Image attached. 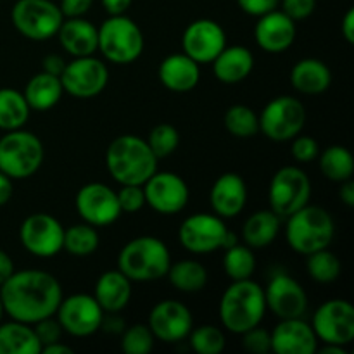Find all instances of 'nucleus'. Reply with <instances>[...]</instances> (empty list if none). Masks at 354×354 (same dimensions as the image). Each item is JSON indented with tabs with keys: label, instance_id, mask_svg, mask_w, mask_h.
Returning <instances> with one entry per match:
<instances>
[{
	"label": "nucleus",
	"instance_id": "a19ab883",
	"mask_svg": "<svg viewBox=\"0 0 354 354\" xmlns=\"http://www.w3.org/2000/svg\"><path fill=\"white\" fill-rule=\"evenodd\" d=\"M154 334L149 325L135 324L124 330L121 337V349L127 354H149L154 348Z\"/></svg>",
	"mask_w": 354,
	"mask_h": 354
},
{
	"label": "nucleus",
	"instance_id": "f8f14e48",
	"mask_svg": "<svg viewBox=\"0 0 354 354\" xmlns=\"http://www.w3.org/2000/svg\"><path fill=\"white\" fill-rule=\"evenodd\" d=\"M59 78L66 93L76 99H90L106 88L109 82V69L100 59L85 55L66 62L64 71Z\"/></svg>",
	"mask_w": 354,
	"mask_h": 354
},
{
	"label": "nucleus",
	"instance_id": "1a4fd4ad",
	"mask_svg": "<svg viewBox=\"0 0 354 354\" xmlns=\"http://www.w3.org/2000/svg\"><path fill=\"white\" fill-rule=\"evenodd\" d=\"M258 120L259 131L266 138L286 142L303 131L306 123V111L303 102L296 97L280 95L266 104Z\"/></svg>",
	"mask_w": 354,
	"mask_h": 354
},
{
	"label": "nucleus",
	"instance_id": "dca6fc26",
	"mask_svg": "<svg viewBox=\"0 0 354 354\" xmlns=\"http://www.w3.org/2000/svg\"><path fill=\"white\" fill-rule=\"evenodd\" d=\"M76 211L85 223L93 227H107L121 216L118 194L100 182L86 183L78 190Z\"/></svg>",
	"mask_w": 354,
	"mask_h": 354
},
{
	"label": "nucleus",
	"instance_id": "603ef678",
	"mask_svg": "<svg viewBox=\"0 0 354 354\" xmlns=\"http://www.w3.org/2000/svg\"><path fill=\"white\" fill-rule=\"evenodd\" d=\"M342 35H344L346 41L348 44H354V9H348V12L344 14V19L341 24Z\"/></svg>",
	"mask_w": 354,
	"mask_h": 354
},
{
	"label": "nucleus",
	"instance_id": "864d4df0",
	"mask_svg": "<svg viewBox=\"0 0 354 354\" xmlns=\"http://www.w3.org/2000/svg\"><path fill=\"white\" fill-rule=\"evenodd\" d=\"M14 273V263L6 251L0 249V286Z\"/></svg>",
	"mask_w": 354,
	"mask_h": 354
},
{
	"label": "nucleus",
	"instance_id": "4be33fe9",
	"mask_svg": "<svg viewBox=\"0 0 354 354\" xmlns=\"http://www.w3.org/2000/svg\"><path fill=\"white\" fill-rule=\"evenodd\" d=\"M270 337L272 351L277 354H313L317 351V335L311 325L301 318H283Z\"/></svg>",
	"mask_w": 354,
	"mask_h": 354
},
{
	"label": "nucleus",
	"instance_id": "49530a36",
	"mask_svg": "<svg viewBox=\"0 0 354 354\" xmlns=\"http://www.w3.org/2000/svg\"><path fill=\"white\" fill-rule=\"evenodd\" d=\"M317 9V0H282V12L292 21H303Z\"/></svg>",
	"mask_w": 354,
	"mask_h": 354
},
{
	"label": "nucleus",
	"instance_id": "f3484780",
	"mask_svg": "<svg viewBox=\"0 0 354 354\" xmlns=\"http://www.w3.org/2000/svg\"><path fill=\"white\" fill-rule=\"evenodd\" d=\"M227 47V35L220 23L213 19H197L185 28L182 37L183 54L197 64H211Z\"/></svg>",
	"mask_w": 354,
	"mask_h": 354
},
{
	"label": "nucleus",
	"instance_id": "20e7f679",
	"mask_svg": "<svg viewBox=\"0 0 354 354\" xmlns=\"http://www.w3.org/2000/svg\"><path fill=\"white\" fill-rule=\"evenodd\" d=\"M118 266L131 282H152L166 277L171 256L161 239L144 235L124 244L118 256Z\"/></svg>",
	"mask_w": 354,
	"mask_h": 354
},
{
	"label": "nucleus",
	"instance_id": "cd10ccee",
	"mask_svg": "<svg viewBox=\"0 0 354 354\" xmlns=\"http://www.w3.org/2000/svg\"><path fill=\"white\" fill-rule=\"evenodd\" d=\"M290 83L304 95H320L327 92L332 83L330 68L320 59H301L290 71Z\"/></svg>",
	"mask_w": 354,
	"mask_h": 354
},
{
	"label": "nucleus",
	"instance_id": "f03ea898",
	"mask_svg": "<svg viewBox=\"0 0 354 354\" xmlns=\"http://www.w3.org/2000/svg\"><path fill=\"white\" fill-rule=\"evenodd\" d=\"M158 161L147 140L135 135L114 138L106 152L107 169L120 185H144L158 171Z\"/></svg>",
	"mask_w": 354,
	"mask_h": 354
},
{
	"label": "nucleus",
	"instance_id": "de8ad7c7",
	"mask_svg": "<svg viewBox=\"0 0 354 354\" xmlns=\"http://www.w3.org/2000/svg\"><path fill=\"white\" fill-rule=\"evenodd\" d=\"M280 0H237V6L249 16L261 17L279 7Z\"/></svg>",
	"mask_w": 354,
	"mask_h": 354
},
{
	"label": "nucleus",
	"instance_id": "4d7b16f0",
	"mask_svg": "<svg viewBox=\"0 0 354 354\" xmlns=\"http://www.w3.org/2000/svg\"><path fill=\"white\" fill-rule=\"evenodd\" d=\"M40 353L41 354H73V349L69 348V346L62 344L61 341H57V342H52V344L48 346H44Z\"/></svg>",
	"mask_w": 354,
	"mask_h": 354
},
{
	"label": "nucleus",
	"instance_id": "6ab92c4d",
	"mask_svg": "<svg viewBox=\"0 0 354 354\" xmlns=\"http://www.w3.org/2000/svg\"><path fill=\"white\" fill-rule=\"evenodd\" d=\"M149 328L156 339L166 344L180 342L192 330V313L180 301H161L149 315Z\"/></svg>",
	"mask_w": 354,
	"mask_h": 354
},
{
	"label": "nucleus",
	"instance_id": "13d9d810",
	"mask_svg": "<svg viewBox=\"0 0 354 354\" xmlns=\"http://www.w3.org/2000/svg\"><path fill=\"white\" fill-rule=\"evenodd\" d=\"M320 354H348L344 346L337 344H325V348L320 349Z\"/></svg>",
	"mask_w": 354,
	"mask_h": 354
},
{
	"label": "nucleus",
	"instance_id": "09e8293b",
	"mask_svg": "<svg viewBox=\"0 0 354 354\" xmlns=\"http://www.w3.org/2000/svg\"><path fill=\"white\" fill-rule=\"evenodd\" d=\"M93 0H61L59 9L64 17H83L92 7Z\"/></svg>",
	"mask_w": 354,
	"mask_h": 354
},
{
	"label": "nucleus",
	"instance_id": "ddd939ff",
	"mask_svg": "<svg viewBox=\"0 0 354 354\" xmlns=\"http://www.w3.org/2000/svg\"><path fill=\"white\" fill-rule=\"evenodd\" d=\"M313 328L318 341L325 344L348 346L354 339V308L344 299H330L313 315Z\"/></svg>",
	"mask_w": 354,
	"mask_h": 354
},
{
	"label": "nucleus",
	"instance_id": "bb28decb",
	"mask_svg": "<svg viewBox=\"0 0 354 354\" xmlns=\"http://www.w3.org/2000/svg\"><path fill=\"white\" fill-rule=\"evenodd\" d=\"M93 297L107 313H118L131 299V280L120 270L102 273L95 283Z\"/></svg>",
	"mask_w": 354,
	"mask_h": 354
},
{
	"label": "nucleus",
	"instance_id": "f704fd0d",
	"mask_svg": "<svg viewBox=\"0 0 354 354\" xmlns=\"http://www.w3.org/2000/svg\"><path fill=\"white\" fill-rule=\"evenodd\" d=\"M99 234L95 227L88 223H78L64 230V241H62V249L73 256L85 258V256L93 254L99 248Z\"/></svg>",
	"mask_w": 354,
	"mask_h": 354
},
{
	"label": "nucleus",
	"instance_id": "c85d7f7f",
	"mask_svg": "<svg viewBox=\"0 0 354 354\" xmlns=\"http://www.w3.org/2000/svg\"><path fill=\"white\" fill-rule=\"evenodd\" d=\"M64 88L59 76L50 73H37L33 78L28 82L23 95L26 99L30 109L35 111H48L61 100Z\"/></svg>",
	"mask_w": 354,
	"mask_h": 354
},
{
	"label": "nucleus",
	"instance_id": "c756f323",
	"mask_svg": "<svg viewBox=\"0 0 354 354\" xmlns=\"http://www.w3.org/2000/svg\"><path fill=\"white\" fill-rule=\"evenodd\" d=\"M41 346L33 327L23 322L0 324V354H40Z\"/></svg>",
	"mask_w": 354,
	"mask_h": 354
},
{
	"label": "nucleus",
	"instance_id": "6e6d98bb",
	"mask_svg": "<svg viewBox=\"0 0 354 354\" xmlns=\"http://www.w3.org/2000/svg\"><path fill=\"white\" fill-rule=\"evenodd\" d=\"M339 197H341V201L348 207H353L354 206V182H353V178L341 182V190H339Z\"/></svg>",
	"mask_w": 354,
	"mask_h": 354
},
{
	"label": "nucleus",
	"instance_id": "c9c22d12",
	"mask_svg": "<svg viewBox=\"0 0 354 354\" xmlns=\"http://www.w3.org/2000/svg\"><path fill=\"white\" fill-rule=\"evenodd\" d=\"M223 270L228 279H232L234 282L251 279L256 270V258L252 249L249 245H241L239 242L232 248L225 249Z\"/></svg>",
	"mask_w": 354,
	"mask_h": 354
},
{
	"label": "nucleus",
	"instance_id": "a878e982",
	"mask_svg": "<svg viewBox=\"0 0 354 354\" xmlns=\"http://www.w3.org/2000/svg\"><path fill=\"white\" fill-rule=\"evenodd\" d=\"M211 64H213L214 76L221 83L235 85V83L244 82L251 75L254 68V55L248 47H242V45L228 47L227 45Z\"/></svg>",
	"mask_w": 354,
	"mask_h": 354
},
{
	"label": "nucleus",
	"instance_id": "72a5a7b5",
	"mask_svg": "<svg viewBox=\"0 0 354 354\" xmlns=\"http://www.w3.org/2000/svg\"><path fill=\"white\" fill-rule=\"evenodd\" d=\"M320 171L332 182H344L353 178L354 159L353 154L342 145H330L320 156Z\"/></svg>",
	"mask_w": 354,
	"mask_h": 354
},
{
	"label": "nucleus",
	"instance_id": "393cba45",
	"mask_svg": "<svg viewBox=\"0 0 354 354\" xmlns=\"http://www.w3.org/2000/svg\"><path fill=\"white\" fill-rule=\"evenodd\" d=\"M199 66L187 54H171L159 66V82L171 92H190L201 80Z\"/></svg>",
	"mask_w": 354,
	"mask_h": 354
},
{
	"label": "nucleus",
	"instance_id": "423d86ee",
	"mask_svg": "<svg viewBox=\"0 0 354 354\" xmlns=\"http://www.w3.org/2000/svg\"><path fill=\"white\" fill-rule=\"evenodd\" d=\"M40 138L26 130H10L0 138V171L12 180L33 176L44 162Z\"/></svg>",
	"mask_w": 354,
	"mask_h": 354
},
{
	"label": "nucleus",
	"instance_id": "4c0bfd02",
	"mask_svg": "<svg viewBox=\"0 0 354 354\" xmlns=\"http://www.w3.org/2000/svg\"><path fill=\"white\" fill-rule=\"evenodd\" d=\"M223 123L228 133L237 138H251L259 131L258 114L242 104H235L225 113Z\"/></svg>",
	"mask_w": 354,
	"mask_h": 354
},
{
	"label": "nucleus",
	"instance_id": "9d476101",
	"mask_svg": "<svg viewBox=\"0 0 354 354\" xmlns=\"http://www.w3.org/2000/svg\"><path fill=\"white\" fill-rule=\"evenodd\" d=\"M311 182L306 173L297 166H283L270 182L268 199L273 213L280 218H289L310 203Z\"/></svg>",
	"mask_w": 354,
	"mask_h": 354
},
{
	"label": "nucleus",
	"instance_id": "a18cd8bd",
	"mask_svg": "<svg viewBox=\"0 0 354 354\" xmlns=\"http://www.w3.org/2000/svg\"><path fill=\"white\" fill-rule=\"evenodd\" d=\"M33 330L35 334H37L38 341H40V346L44 348V346H48L52 344V342H57L59 339H61V334H62V327L61 324L57 322V318H44V320L37 322V324H33Z\"/></svg>",
	"mask_w": 354,
	"mask_h": 354
},
{
	"label": "nucleus",
	"instance_id": "a211bd4d",
	"mask_svg": "<svg viewBox=\"0 0 354 354\" xmlns=\"http://www.w3.org/2000/svg\"><path fill=\"white\" fill-rule=\"evenodd\" d=\"M145 204L161 214H176L189 203V185L171 171H156L144 183Z\"/></svg>",
	"mask_w": 354,
	"mask_h": 354
},
{
	"label": "nucleus",
	"instance_id": "473e14b6",
	"mask_svg": "<svg viewBox=\"0 0 354 354\" xmlns=\"http://www.w3.org/2000/svg\"><path fill=\"white\" fill-rule=\"evenodd\" d=\"M30 106L23 93L16 88H0V130L23 128L30 118Z\"/></svg>",
	"mask_w": 354,
	"mask_h": 354
},
{
	"label": "nucleus",
	"instance_id": "bf43d9fd",
	"mask_svg": "<svg viewBox=\"0 0 354 354\" xmlns=\"http://www.w3.org/2000/svg\"><path fill=\"white\" fill-rule=\"evenodd\" d=\"M2 315H3V306H2V301H0V322H2Z\"/></svg>",
	"mask_w": 354,
	"mask_h": 354
},
{
	"label": "nucleus",
	"instance_id": "3c124183",
	"mask_svg": "<svg viewBox=\"0 0 354 354\" xmlns=\"http://www.w3.org/2000/svg\"><path fill=\"white\" fill-rule=\"evenodd\" d=\"M100 2H102L104 9L109 12V16H120L130 9L133 0H100Z\"/></svg>",
	"mask_w": 354,
	"mask_h": 354
},
{
	"label": "nucleus",
	"instance_id": "aec40b11",
	"mask_svg": "<svg viewBox=\"0 0 354 354\" xmlns=\"http://www.w3.org/2000/svg\"><path fill=\"white\" fill-rule=\"evenodd\" d=\"M265 290L266 308L273 311L280 320L301 318L308 310V296L301 283L287 273H279L268 282Z\"/></svg>",
	"mask_w": 354,
	"mask_h": 354
},
{
	"label": "nucleus",
	"instance_id": "8fccbe9b",
	"mask_svg": "<svg viewBox=\"0 0 354 354\" xmlns=\"http://www.w3.org/2000/svg\"><path fill=\"white\" fill-rule=\"evenodd\" d=\"M66 68V61L61 57V55L50 54L44 59V71L50 73L54 76H61L62 71Z\"/></svg>",
	"mask_w": 354,
	"mask_h": 354
},
{
	"label": "nucleus",
	"instance_id": "7ed1b4c3",
	"mask_svg": "<svg viewBox=\"0 0 354 354\" xmlns=\"http://www.w3.org/2000/svg\"><path fill=\"white\" fill-rule=\"evenodd\" d=\"M266 311L265 290L251 279L235 280L220 301V320L227 330L244 334L261 324Z\"/></svg>",
	"mask_w": 354,
	"mask_h": 354
},
{
	"label": "nucleus",
	"instance_id": "5701e85b",
	"mask_svg": "<svg viewBox=\"0 0 354 354\" xmlns=\"http://www.w3.org/2000/svg\"><path fill=\"white\" fill-rule=\"evenodd\" d=\"M209 203L214 214L220 218H235L242 213L248 203V185L237 173H223L213 183Z\"/></svg>",
	"mask_w": 354,
	"mask_h": 354
},
{
	"label": "nucleus",
	"instance_id": "e433bc0d",
	"mask_svg": "<svg viewBox=\"0 0 354 354\" xmlns=\"http://www.w3.org/2000/svg\"><path fill=\"white\" fill-rule=\"evenodd\" d=\"M341 261H339L337 256L332 251H328V248L320 249V251H315L311 254H308L306 259V270L308 275L318 283H330L334 280L339 279L341 275Z\"/></svg>",
	"mask_w": 354,
	"mask_h": 354
},
{
	"label": "nucleus",
	"instance_id": "f257e3e1",
	"mask_svg": "<svg viewBox=\"0 0 354 354\" xmlns=\"http://www.w3.org/2000/svg\"><path fill=\"white\" fill-rule=\"evenodd\" d=\"M61 299V283L54 275L41 270H14L12 275L0 286L3 313L28 325L54 317Z\"/></svg>",
	"mask_w": 354,
	"mask_h": 354
},
{
	"label": "nucleus",
	"instance_id": "79ce46f5",
	"mask_svg": "<svg viewBox=\"0 0 354 354\" xmlns=\"http://www.w3.org/2000/svg\"><path fill=\"white\" fill-rule=\"evenodd\" d=\"M242 335V348L251 354H266L272 351V337L270 332L265 330L258 325L249 330H245Z\"/></svg>",
	"mask_w": 354,
	"mask_h": 354
},
{
	"label": "nucleus",
	"instance_id": "ea45409f",
	"mask_svg": "<svg viewBox=\"0 0 354 354\" xmlns=\"http://www.w3.org/2000/svg\"><path fill=\"white\" fill-rule=\"evenodd\" d=\"M147 144L151 147V151L154 152L156 158H168L169 154H173L178 149L180 133L173 124L161 123L152 128L151 133H149Z\"/></svg>",
	"mask_w": 354,
	"mask_h": 354
},
{
	"label": "nucleus",
	"instance_id": "b1692460",
	"mask_svg": "<svg viewBox=\"0 0 354 354\" xmlns=\"http://www.w3.org/2000/svg\"><path fill=\"white\" fill-rule=\"evenodd\" d=\"M57 37L64 50L73 57L93 55L99 47V28L83 17H66L59 28Z\"/></svg>",
	"mask_w": 354,
	"mask_h": 354
},
{
	"label": "nucleus",
	"instance_id": "4468645a",
	"mask_svg": "<svg viewBox=\"0 0 354 354\" xmlns=\"http://www.w3.org/2000/svg\"><path fill=\"white\" fill-rule=\"evenodd\" d=\"M228 228L223 218L218 214L197 213L183 220L180 225L178 239L183 249L194 254H207V252L223 249L225 237Z\"/></svg>",
	"mask_w": 354,
	"mask_h": 354
},
{
	"label": "nucleus",
	"instance_id": "39448f33",
	"mask_svg": "<svg viewBox=\"0 0 354 354\" xmlns=\"http://www.w3.org/2000/svg\"><path fill=\"white\" fill-rule=\"evenodd\" d=\"M334 220L324 207L306 204L287 218V242L299 254L308 256L328 248L334 241Z\"/></svg>",
	"mask_w": 354,
	"mask_h": 354
},
{
	"label": "nucleus",
	"instance_id": "7c9ffc66",
	"mask_svg": "<svg viewBox=\"0 0 354 354\" xmlns=\"http://www.w3.org/2000/svg\"><path fill=\"white\" fill-rule=\"evenodd\" d=\"M280 220L272 209L251 214L242 227V237L251 249H265L272 244L280 232Z\"/></svg>",
	"mask_w": 354,
	"mask_h": 354
},
{
	"label": "nucleus",
	"instance_id": "9b49d317",
	"mask_svg": "<svg viewBox=\"0 0 354 354\" xmlns=\"http://www.w3.org/2000/svg\"><path fill=\"white\" fill-rule=\"evenodd\" d=\"M62 330L75 337H88L104 324V310L90 294H73L62 297L55 311Z\"/></svg>",
	"mask_w": 354,
	"mask_h": 354
},
{
	"label": "nucleus",
	"instance_id": "2f4dec72",
	"mask_svg": "<svg viewBox=\"0 0 354 354\" xmlns=\"http://www.w3.org/2000/svg\"><path fill=\"white\" fill-rule=\"evenodd\" d=\"M166 277L171 286L182 292H199L207 283V270L196 259H182L169 266Z\"/></svg>",
	"mask_w": 354,
	"mask_h": 354
},
{
	"label": "nucleus",
	"instance_id": "5fc2aeb1",
	"mask_svg": "<svg viewBox=\"0 0 354 354\" xmlns=\"http://www.w3.org/2000/svg\"><path fill=\"white\" fill-rule=\"evenodd\" d=\"M12 197V178L0 171V206H6Z\"/></svg>",
	"mask_w": 354,
	"mask_h": 354
},
{
	"label": "nucleus",
	"instance_id": "c03bdc74",
	"mask_svg": "<svg viewBox=\"0 0 354 354\" xmlns=\"http://www.w3.org/2000/svg\"><path fill=\"white\" fill-rule=\"evenodd\" d=\"M290 151H292V158L297 162H311L313 159L318 158L320 147H318V142L313 137H306V135L299 137V135H296Z\"/></svg>",
	"mask_w": 354,
	"mask_h": 354
},
{
	"label": "nucleus",
	"instance_id": "58836bf2",
	"mask_svg": "<svg viewBox=\"0 0 354 354\" xmlns=\"http://www.w3.org/2000/svg\"><path fill=\"white\" fill-rule=\"evenodd\" d=\"M190 348L197 354H220L225 349V335L214 325H201L187 335Z\"/></svg>",
	"mask_w": 354,
	"mask_h": 354
},
{
	"label": "nucleus",
	"instance_id": "6e6552de",
	"mask_svg": "<svg viewBox=\"0 0 354 354\" xmlns=\"http://www.w3.org/2000/svg\"><path fill=\"white\" fill-rule=\"evenodd\" d=\"M10 17L16 30L35 41L55 37L64 21L59 6L50 0H17Z\"/></svg>",
	"mask_w": 354,
	"mask_h": 354
},
{
	"label": "nucleus",
	"instance_id": "0eeeda50",
	"mask_svg": "<svg viewBox=\"0 0 354 354\" xmlns=\"http://www.w3.org/2000/svg\"><path fill=\"white\" fill-rule=\"evenodd\" d=\"M97 50L114 64H130L144 50V35L138 24L124 14L109 16L99 28Z\"/></svg>",
	"mask_w": 354,
	"mask_h": 354
},
{
	"label": "nucleus",
	"instance_id": "37998d69",
	"mask_svg": "<svg viewBox=\"0 0 354 354\" xmlns=\"http://www.w3.org/2000/svg\"><path fill=\"white\" fill-rule=\"evenodd\" d=\"M118 194L121 213H137L145 206V194L142 185H121Z\"/></svg>",
	"mask_w": 354,
	"mask_h": 354
},
{
	"label": "nucleus",
	"instance_id": "2eb2a0df",
	"mask_svg": "<svg viewBox=\"0 0 354 354\" xmlns=\"http://www.w3.org/2000/svg\"><path fill=\"white\" fill-rule=\"evenodd\" d=\"M23 248L38 258H52L62 251L64 228L61 221L47 213L30 214L19 228Z\"/></svg>",
	"mask_w": 354,
	"mask_h": 354
},
{
	"label": "nucleus",
	"instance_id": "412c9836",
	"mask_svg": "<svg viewBox=\"0 0 354 354\" xmlns=\"http://www.w3.org/2000/svg\"><path fill=\"white\" fill-rule=\"evenodd\" d=\"M296 21L282 10H272L259 17L254 28L256 44L268 54H282L296 40Z\"/></svg>",
	"mask_w": 354,
	"mask_h": 354
}]
</instances>
